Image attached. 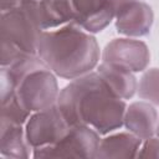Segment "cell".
<instances>
[{"label":"cell","instance_id":"cell-13","mask_svg":"<svg viewBox=\"0 0 159 159\" xmlns=\"http://www.w3.org/2000/svg\"><path fill=\"white\" fill-rule=\"evenodd\" d=\"M37 7L43 30L56 29L73 20L71 0H40Z\"/></svg>","mask_w":159,"mask_h":159},{"label":"cell","instance_id":"cell-11","mask_svg":"<svg viewBox=\"0 0 159 159\" xmlns=\"http://www.w3.org/2000/svg\"><path fill=\"white\" fill-rule=\"evenodd\" d=\"M142 139L130 132H119L106 134L101 138L96 159L104 158H137Z\"/></svg>","mask_w":159,"mask_h":159},{"label":"cell","instance_id":"cell-5","mask_svg":"<svg viewBox=\"0 0 159 159\" xmlns=\"http://www.w3.org/2000/svg\"><path fill=\"white\" fill-rule=\"evenodd\" d=\"M68 128V123L55 104L31 113L25 123V134L30 145L36 149L57 143L67 133Z\"/></svg>","mask_w":159,"mask_h":159},{"label":"cell","instance_id":"cell-8","mask_svg":"<svg viewBox=\"0 0 159 159\" xmlns=\"http://www.w3.org/2000/svg\"><path fill=\"white\" fill-rule=\"evenodd\" d=\"M154 21L152 7L142 0L123 7L114 17L117 32L125 37H142L149 34Z\"/></svg>","mask_w":159,"mask_h":159},{"label":"cell","instance_id":"cell-17","mask_svg":"<svg viewBox=\"0 0 159 159\" xmlns=\"http://www.w3.org/2000/svg\"><path fill=\"white\" fill-rule=\"evenodd\" d=\"M134 1H138V0H111V5H112V9H113V12H114V17L116 15L123 9L127 5L134 2Z\"/></svg>","mask_w":159,"mask_h":159},{"label":"cell","instance_id":"cell-12","mask_svg":"<svg viewBox=\"0 0 159 159\" xmlns=\"http://www.w3.org/2000/svg\"><path fill=\"white\" fill-rule=\"evenodd\" d=\"M34 148L27 142L25 125L0 123V154L4 158L25 159L32 157Z\"/></svg>","mask_w":159,"mask_h":159},{"label":"cell","instance_id":"cell-14","mask_svg":"<svg viewBox=\"0 0 159 159\" xmlns=\"http://www.w3.org/2000/svg\"><path fill=\"white\" fill-rule=\"evenodd\" d=\"M137 94L142 101L159 106V68L144 71L137 86Z\"/></svg>","mask_w":159,"mask_h":159},{"label":"cell","instance_id":"cell-16","mask_svg":"<svg viewBox=\"0 0 159 159\" xmlns=\"http://www.w3.org/2000/svg\"><path fill=\"white\" fill-rule=\"evenodd\" d=\"M137 158H159V138L154 135L143 140Z\"/></svg>","mask_w":159,"mask_h":159},{"label":"cell","instance_id":"cell-10","mask_svg":"<svg viewBox=\"0 0 159 159\" xmlns=\"http://www.w3.org/2000/svg\"><path fill=\"white\" fill-rule=\"evenodd\" d=\"M96 72L108 87V89L120 99H130L137 93V78L134 72L124 67L102 62L96 67Z\"/></svg>","mask_w":159,"mask_h":159},{"label":"cell","instance_id":"cell-18","mask_svg":"<svg viewBox=\"0 0 159 159\" xmlns=\"http://www.w3.org/2000/svg\"><path fill=\"white\" fill-rule=\"evenodd\" d=\"M22 0H1V11H6L11 7H15Z\"/></svg>","mask_w":159,"mask_h":159},{"label":"cell","instance_id":"cell-19","mask_svg":"<svg viewBox=\"0 0 159 159\" xmlns=\"http://www.w3.org/2000/svg\"><path fill=\"white\" fill-rule=\"evenodd\" d=\"M155 135L159 138V120H158V125H157V133H155Z\"/></svg>","mask_w":159,"mask_h":159},{"label":"cell","instance_id":"cell-2","mask_svg":"<svg viewBox=\"0 0 159 159\" xmlns=\"http://www.w3.org/2000/svg\"><path fill=\"white\" fill-rule=\"evenodd\" d=\"M37 55L57 77L71 81L96 70L101 50L93 34L71 21L43 30L39 37Z\"/></svg>","mask_w":159,"mask_h":159},{"label":"cell","instance_id":"cell-15","mask_svg":"<svg viewBox=\"0 0 159 159\" xmlns=\"http://www.w3.org/2000/svg\"><path fill=\"white\" fill-rule=\"evenodd\" d=\"M30 116L31 112L21 104L15 93L5 99H1V122L25 125Z\"/></svg>","mask_w":159,"mask_h":159},{"label":"cell","instance_id":"cell-20","mask_svg":"<svg viewBox=\"0 0 159 159\" xmlns=\"http://www.w3.org/2000/svg\"><path fill=\"white\" fill-rule=\"evenodd\" d=\"M34 1H40V0H34Z\"/></svg>","mask_w":159,"mask_h":159},{"label":"cell","instance_id":"cell-3","mask_svg":"<svg viewBox=\"0 0 159 159\" xmlns=\"http://www.w3.org/2000/svg\"><path fill=\"white\" fill-rule=\"evenodd\" d=\"M1 67L10 66L27 55H37V42L43 31L37 1L22 0L1 11Z\"/></svg>","mask_w":159,"mask_h":159},{"label":"cell","instance_id":"cell-7","mask_svg":"<svg viewBox=\"0 0 159 159\" xmlns=\"http://www.w3.org/2000/svg\"><path fill=\"white\" fill-rule=\"evenodd\" d=\"M71 9L72 21L93 35L114 20L111 0H71Z\"/></svg>","mask_w":159,"mask_h":159},{"label":"cell","instance_id":"cell-4","mask_svg":"<svg viewBox=\"0 0 159 159\" xmlns=\"http://www.w3.org/2000/svg\"><path fill=\"white\" fill-rule=\"evenodd\" d=\"M101 134L87 124L71 125L67 133L55 144L34 149L32 158H96Z\"/></svg>","mask_w":159,"mask_h":159},{"label":"cell","instance_id":"cell-6","mask_svg":"<svg viewBox=\"0 0 159 159\" xmlns=\"http://www.w3.org/2000/svg\"><path fill=\"white\" fill-rule=\"evenodd\" d=\"M102 62L117 65L132 72H143L150 62V52L145 42L133 37H119L109 41L103 48Z\"/></svg>","mask_w":159,"mask_h":159},{"label":"cell","instance_id":"cell-9","mask_svg":"<svg viewBox=\"0 0 159 159\" xmlns=\"http://www.w3.org/2000/svg\"><path fill=\"white\" fill-rule=\"evenodd\" d=\"M158 120L159 114L155 107L147 101H138L127 106L123 127L142 140H145L155 135Z\"/></svg>","mask_w":159,"mask_h":159},{"label":"cell","instance_id":"cell-1","mask_svg":"<svg viewBox=\"0 0 159 159\" xmlns=\"http://www.w3.org/2000/svg\"><path fill=\"white\" fill-rule=\"evenodd\" d=\"M56 106L70 127L87 124L101 135L123 127L127 108L125 101L108 89L96 70L71 80L60 91Z\"/></svg>","mask_w":159,"mask_h":159}]
</instances>
